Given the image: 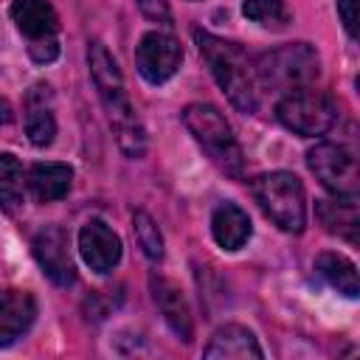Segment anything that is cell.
Listing matches in <instances>:
<instances>
[{
	"mask_svg": "<svg viewBox=\"0 0 360 360\" xmlns=\"http://www.w3.org/2000/svg\"><path fill=\"white\" fill-rule=\"evenodd\" d=\"M87 65H90V76H93V84L104 101V110L110 115V124L115 129V138H118V146L129 155V158H141L143 149H146V132L127 98V90H124V79H121V70H118V62L110 56V51L101 45V42H90L87 48Z\"/></svg>",
	"mask_w": 360,
	"mask_h": 360,
	"instance_id": "6da1fadb",
	"label": "cell"
},
{
	"mask_svg": "<svg viewBox=\"0 0 360 360\" xmlns=\"http://www.w3.org/2000/svg\"><path fill=\"white\" fill-rule=\"evenodd\" d=\"M194 39H197V48H200L202 59L208 62L217 84L231 98V104L242 112H253L259 107V93H256L259 87H256L253 65L248 62L245 51L236 42L219 39L202 28H194Z\"/></svg>",
	"mask_w": 360,
	"mask_h": 360,
	"instance_id": "7a4b0ae2",
	"label": "cell"
},
{
	"mask_svg": "<svg viewBox=\"0 0 360 360\" xmlns=\"http://www.w3.org/2000/svg\"><path fill=\"white\" fill-rule=\"evenodd\" d=\"M183 121L188 127V132L194 135V141L205 149V155L231 177H239L245 169V158L242 149L233 138L231 124L225 121V115L211 107V104H188L183 110Z\"/></svg>",
	"mask_w": 360,
	"mask_h": 360,
	"instance_id": "3957f363",
	"label": "cell"
},
{
	"mask_svg": "<svg viewBox=\"0 0 360 360\" xmlns=\"http://www.w3.org/2000/svg\"><path fill=\"white\" fill-rule=\"evenodd\" d=\"M256 82H262L270 90H301L321 73V59L312 45L292 42L276 51H267L253 65Z\"/></svg>",
	"mask_w": 360,
	"mask_h": 360,
	"instance_id": "277c9868",
	"label": "cell"
},
{
	"mask_svg": "<svg viewBox=\"0 0 360 360\" xmlns=\"http://www.w3.org/2000/svg\"><path fill=\"white\" fill-rule=\"evenodd\" d=\"M253 197L264 217L276 222L281 231L301 233L307 222V200L304 186L290 172H267L253 180Z\"/></svg>",
	"mask_w": 360,
	"mask_h": 360,
	"instance_id": "5b68a950",
	"label": "cell"
},
{
	"mask_svg": "<svg viewBox=\"0 0 360 360\" xmlns=\"http://www.w3.org/2000/svg\"><path fill=\"white\" fill-rule=\"evenodd\" d=\"M276 115L295 135L315 138V135H323L326 129H332V124L338 121V107L329 96L301 87V90H290L278 101Z\"/></svg>",
	"mask_w": 360,
	"mask_h": 360,
	"instance_id": "8992f818",
	"label": "cell"
},
{
	"mask_svg": "<svg viewBox=\"0 0 360 360\" xmlns=\"http://www.w3.org/2000/svg\"><path fill=\"white\" fill-rule=\"evenodd\" d=\"M307 163L312 169V174L335 194H346L354 197L360 188V172H357V160L354 155L343 146V143H318L309 149Z\"/></svg>",
	"mask_w": 360,
	"mask_h": 360,
	"instance_id": "52a82bcc",
	"label": "cell"
},
{
	"mask_svg": "<svg viewBox=\"0 0 360 360\" xmlns=\"http://www.w3.org/2000/svg\"><path fill=\"white\" fill-rule=\"evenodd\" d=\"M183 62V48L174 37L169 34H160V31H149L141 37L138 48H135V65H138V73L152 82V84H160L166 79L174 76V70L180 68Z\"/></svg>",
	"mask_w": 360,
	"mask_h": 360,
	"instance_id": "ba28073f",
	"label": "cell"
},
{
	"mask_svg": "<svg viewBox=\"0 0 360 360\" xmlns=\"http://www.w3.org/2000/svg\"><path fill=\"white\" fill-rule=\"evenodd\" d=\"M34 256L42 267V273L59 284V287H70L76 281V270H73V259H70V248H68V233L56 225L42 228L34 236Z\"/></svg>",
	"mask_w": 360,
	"mask_h": 360,
	"instance_id": "9c48e42d",
	"label": "cell"
},
{
	"mask_svg": "<svg viewBox=\"0 0 360 360\" xmlns=\"http://www.w3.org/2000/svg\"><path fill=\"white\" fill-rule=\"evenodd\" d=\"M79 253L90 264V270L110 273L118 264V259H121V239H118V233L107 222L90 219L79 231Z\"/></svg>",
	"mask_w": 360,
	"mask_h": 360,
	"instance_id": "30bf717a",
	"label": "cell"
},
{
	"mask_svg": "<svg viewBox=\"0 0 360 360\" xmlns=\"http://www.w3.org/2000/svg\"><path fill=\"white\" fill-rule=\"evenodd\" d=\"M37 301L25 290H0V346L14 343L34 323Z\"/></svg>",
	"mask_w": 360,
	"mask_h": 360,
	"instance_id": "8fae6325",
	"label": "cell"
},
{
	"mask_svg": "<svg viewBox=\"0 0 360 360\" xmlns=\"http://www.w3.org/2000/svg\"><path fill=\"white\" fill-rule=\"evenodd\" d=\"M25 132L34 146H48L56 135L53 121V93L48 84H34L25 96Z\"/></svg>",
	"mask_w": 360,
	"mask_h": 360,
	"instance_id": "7c38bea8",
	"label": "cell"
},
{
	"mask_svg": "<svg viewBox=\"0 0 360 360\" xmlns=\"http://www.w3.org/2000/svg\"><path fill=\"white\" fill-rule=\"evenodd\" d=\"M152 298L160 309V315L166 318V323L172 326V332L180 338V340H191V309L186 304V295L180 292V287L163 276H152Z\"/></svg>",
	"mask_w": 360,
	"mask_h": 360,
	"instance_id": "4fadbf2b",
	"label": "cell"
},
{
	"mask_svg": "<svg viewBox=\"0 0 360 360\" xmlns=\"http://www.w3.org/2000/svg\"><path fill=\"white\" fill-rule=\"evenodd\" d=\"M202 354L208 360H217V357L219 360H248V357L262 360V346L256 343L250 329H245L239 323H225L214 332V338Z\"/></svg>",
	"mask_w": 360,
	"mask_h": 360,
	"instance_id": "5bb4252c",
	"label": "cell"
},
{
	"mask_svg": "<svg viewBox=\"0 0 360 360\" xmlns=\"http://www.w3.org/2000/svg\"><path fill=\"white\" fill-rule=\"evenodd\" d=\"M11 20L17 28L34 42V39H48L59 28V17L48 0H14L11 6Z\"/></svg>",
	"mask_w": 360,
	"mask_h": 360,
	"instance_id": "9a60e30c",
	"label": "cell"
},
{
	"mask_svg": "<svg viewBox=\"0 0 360 360\" xmlns=\"http://www.w3.org/2000/svg\"><path fill=\"white\" fill-rule=\"evenodd\" d=\"M70 180H73V169L65 163H34L25 177L31 194L39 202L62 200L70 191Z\"/></svg>",
	"mask_w": 360,
	"mask_h": 360,
	"instance_id": "2e32d148",
	"label": "cell"
},
{
	"mask_svg": "<svg viewBox=\"0 0 360 360\" xmlns=\"http://www.w3.org/2000/svg\"><path fill=\"white\" fill-rule=\"evenodd\" d=\"M211 233L222 250H239L250 239V219L239 205L222 202L211 217Z\"/></svg>",
	"mask_w": 360,
	"mask_h": 360,
	"instance_id": "e0dca14e",
	"label": "cell"
},
{
	"mask_svg": "<svg viewBox=\"0 0 360 360\" xmlns=\"http://www.w3.org/2000/svg\"><path fill=\"white\" fill-rule=\"evenodd\" d=\"M318 217L323 222V228L329 233H338L349 242H357V225H360V217H357V202L354 197H346V194H338L335 200H321L318 202Z\"/></svg>",
	"mask_w": 360,
	"mask_h": 360,
	"instance_id": "ac0fdd59",
	"label": "cell"
},
{
	"mask_svg": "<svg viewBox=\"0 0 360 360\" xmlns=\"http://www.w3.org/2000/svg\"><path fill=\"white\" fill-rule=\"evenodd\" d=\"M315 273L329 287H335L338 292H343L349 298H354L357 290H360L357 287V270H354V264L346 256H340V253H321L315 259Z\"/></svg>",
	"mask_w": 360,
	"mask_h": 360,
	"instance_id": "d6986e66",
	"label": "cell"
},
{
	"mask_svg": "<svg viewBox=\"0 0 360 360\" xmlns=\"http://www.w3.org/2000/svg\"><path fill=\"white\" fill-rule=\"evenodd\" d=\"M25 197V174L14 155L0 152V205L6 211H17Z\"/></svg>",
	"mask_w": 360,
	"mask_h": 360,
	"instance_id": "ffe728a7",
	"label": "cell"
},
{
	"mask_svg": "<svg viewBox=\"0 0 360 360\" xmlns=\"http://www.w3.org/2000/svg\"><path fill=\"white\" fill-rule=\"evenodd\" d=\"M242 14L253 22H259L262 28H284L290 22V11H287L284 0H245Z\"/></svg>",
	"mask_w": 360,
	"mask_h": 360,
	"instance_id": "44dd1931",
	"label": "cell"
},
{
	"mask_svg": "<svg viewBox=\"0 0 360 360\" xmlns=\"http://www.w3.org/2000/svg\"><path fill=\"white\" fill-rule=\"evenodd\" d=\"M132 225H135V236H138L141 250H143L152 262H158V259L163 256V236H160V231H158L155 219H152L146 211H135Z\"/></svg>",
	"mask_w": 360,
	"mask_h": 360,
	"instance_id": "7402d4cb",
	"label": "cell"
},
{
	"mask_svg": "<svg viewBox=\"0 0 360 360\" xmlns=\"http://www.w3.org/2000/svg\"><path fill=\"white\" fill-rule=\"evenodd\" d=\"M135 3H138V8H141L149 20L163 22V25H169V22H172V11H169L166 0H135Z\"/></svg>",
	"mask_w": 360,
	"mask_h": 360,
	"instance_id": "603a6c76",
	"label": "cell"
},
{
	"mask_svg": "<svg viewBox=\"0 0 360 360\" xmlns=\"http://www.w3.org/2000/svg\"><path fill=\"white\" fill-rule=\"evenodd\" d=\"M28 51H31V56H34L37 62H53L56 53H59V45H56L53 37H48V39H34V42L28 45Z\"/></svg>",
	"mask_w": 360,
	"mask_h": 360,
	"instance_id": "cb8c5ba5",
	"label": "cell"
},
{
	"mask_svg": "<svg viewBox=\"0 0 360 360\" xmlns=\"http://www.w3.org/2000/svg\"><path fill=\"white\" fill-rule=\"evenodd\" d=\"M338 14L343 20L346 34L354 39L357 37V0H338Z\"/></svg>",
	"mask_w": 360,
	"mask_h": 360,
	"instance_id": "d4e9b609",
	"label": "cell"
},
{
	"mask_svg": "<svg viewBox=\"0 0 360 360\" xmlns=\"http://www.w3.org/2000/svg\"><path fill=\"white\" fill-rule=\"evenodd\" d=\"M14 118V110H11V104L6 101V98H0V124H8Z\"/></svg>",
	"mask_w": 360,
	"mask_h": 360,
	"instance_id": "484cf974",
	"label": "cell"
}]
</instances>
